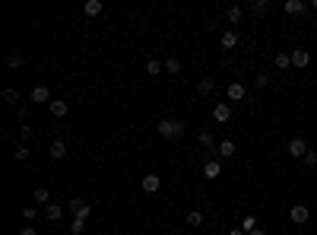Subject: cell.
I'll list each match as a JSON object with an SVG mask.
<instances>
[{
	"mask_svg": "<svg viewBox=\"0 0 317 235\" xmlns=\"http://www.w3.org/2000/svg\"><path fill=\"white\" fill-rule=\"evenodd\" d=\"M156 131H159V137H165V140H178L181 133H184V124H181L178 118H162Z\"/></svg>",
	"mask_w": 317,
	"mask_h": 235,
	"instance_id": "6da1fadb",
	"label": "cell"
},
{
	"mask_svg": "<svg viewBox=\"0 0 317 235\" xmlns=\"http://www.w3.org/2000/svg\"><path fill=\"white\" fill-rule=\"evenodd\" d=\"M286 150H289V156H292V159H305V153L311 150V146H308L301 137H292V140H289V146H286Z\"/></svg>",
	"mask_w": 317,
	"mask_h": 235,
	"instance_id": "7a4b0ae2",
	"label": "cell"
},
{
	"mask_svg": "<svg viewBox=\"0 0 317 235\" xmlns=\"http://www.w3.org/2000/svg\"><path fill=\"white\" fill-rule=\"evenodd\" d=\"M289 219H292V223H295V226H305V223H308V219H311V210H308V207H305V204H295V207H292V210H289Z\"/></svg>",
	"mask_w": 317,
	"mask_h": 235,
	"instance_id": "3957f363",
	"label": "cell"
},
{
	"mask_svg": "<svg viewBox=\"0 0 317 235\" xmlns=\"http://www.w3.org/2000/svg\"><path fill=\"white\" fill-rule=\"evenodd\" d=\"M213 121L216 124H228V121H232V105H225V102L213 105Z\"/></svg>",
	"mask_w": 317,
	"mask_h": 235,
	"instance_id": "277c9868",
	"label": "cell"
},
{
	"mask_svg": "<svg viewBox=\"0 0 317 235\" xmlns=\"http://www.w3.org/2000/svg\"><path fill=\"white\" fill-rule=\"evenodd\" d=\"M70 210H73V213H76V216H79V219H89V216H92V207H89V204H86V200H83V197H73V200H70Z\"/></svg>",
	"mask_w": 317,
	"mask_h": 235,
	"instance_id": "5b68a950",
	"label": "cell"
},
{
	"mask_svg": "<svg viewBox=\"0 0 317 235\" xmlns=\"http://www.w3.org/2000/svg\"><path fill=\"white\" fill-rule=\"evenodd\" d=\"M244 96H247L244 83H228V89H225V99H228V102H241Z\"/></svg>",
	"mask_w": 317,
	"mask_h": 235,
	"instance_id": "8992f818",
	"label": "cell"
},
{
	"mask_svg": "<svg viewBox=\"0 0 317 235\" xmlns=\"http://www.w3.org/2000/svg\"><path fill=\"white\" fill-rule=\"evenodd\" d=\"M197 143H200V150H210V153H216V137H213V131L206 127V131H200V137H197Z\"/></svg>",
	"mask_w": 317,
	"mask_h": 235,
	"instance_id": "52a82bcc",
	"label": "cell"
},
{
	"mask_svg": "<svg viewBox=\"0 0 317 235\" xmlns=\"http://www.w3.org/2000/svg\"><path fill=\"white\" fill-rule=\"evenodd\" d=\"M48 108H51L54 118H67V115H70V102H67V99H54Z\"/></svg>",
	"mask_w": 317,
	"mask_h": 235,
	"instance_id": "ba28073f",
	"label": "cell"
},
{
	"mask_svg": "<svg viewBox=\"0 0 317 235\" xmlns=\"http://www.w3.org/2000/svg\"><path fill=\"white\" fill-rule=\"evenodd\" d=\"M308 64H311V51H305V48L292 51V67H298V70H305Z\"/></svg>",
	"mask_w": 317,
	"mask_h": 235,
	"instance_id": "9c48e42d",
	"label": "cell"
},
{
	"mask_svg": "<svg viewBox=\"0 0 317 235\" xmlns=\"http://www.w3.org/2000/svg\"><path fill=\"white\" fill-rule=\"evenodd\" d=\"M282 10H286L289 16H301V13L308 10V3H305V0H286V3H282Z\"/></svg>",
	"mask_w": 317,
	"mask_h": 235,
	"instance_id": "30bf717a",
	"label": "cell"
},
{
	"mask_svg": "<svg viewBox=\"0 0 317 235\" xmlns=\"http://www.w3.org/2000/svg\"><path fill=\"white\" fill-rule=\"evenodd\" d=\"M48 156L57 159V162H60V159H67V143H64V140H54V143L48 146Z\"/></svg>",
	"mask_w": 317,
	"mask_h": 235,
	"instance_id": "8fae6325",
	"label": "cell"
},
{
	"mask_svg": "<svg viewBox=\"0 0 317 235\" xmlns=\"http://www.w3.org/2000/svg\"><path fill=\"white\" fill-rule=\"evenodd\" d=\"M102 10H105L102 0H86V3H83V13H86V16H92V19L102 16Z\"/></svg>",
	"mask_w": 317,
	"mask_h": 235,
	"instance_id": "7c38bea8",
	"label": "cell"
},
{
	"mask_svg": "<svg viewBox=\"0 0 317 235\" xmlns=\"http://www.w3.org/2000/svg\"><path fill=\"white\" fill-rule=\"evenodd\" d=\"M140 187H143L146 194H156L159 187H162V178H159V175H146L143 181H140Z\"/></svg>",
	"mask_w": 317,
	"mask_h": 235,
	"instance_id": "4fadbf2b",
	"label": "cell"
},
{
	"mask_svg": "<svg viewBox=\"0 0 317 235\" xmlns=\"http://www.w3.org/2000/svg\"><path fill=\"white\" fill-rule=\"evenodd\" d=\"M203 175L206 178H219L222 175V162H219V159H210V162L203 165Z\"/></svg>",
	"mask_w": 317,
	"mask_h": 235,
	"instance_id": "5bb4252c",
	"label": "cell"
},
{
	"mask_svg": "<svg viewBox=\"0 0 317 235\" xmlns=\"http://www.w3.org/2000/svg\"><path fill=\"white\" fill-rule=\"evenodd\" d=\"M32 102H54L51 99V92H48V86H35V89H32Z\"/></svg>",
	"mask_w": 317,
	"mask_h": 235,
	"instance_id": "9a60e30c",
	"label": "cell"
},
{
	"mask_svg": "<svg viewBox=\"0 0 317 235\" xmlns=\"http://www.w3.org/2000/svg\"><path fill=\"white\" fill-rule=\"evenodd\" d=\"M225 19L232 26H238L241 19H244V6H228V10H225Z\"/></svg>",
	"mask_w": 317,
	"mask_h": 235,
	"instance_id": "2e32d148",
	"label": "cell"
},
{
	"mask_svg": "<svg viewBox=\"0 0 317 235\" xmlns=\"http://www.w3.org/2000/svg\"><path fill=\"white\" fill-rule=\"evenodd\" d=\"M216 153H219L222 159H232L235 156V140H222V143L216 146Z\"/></svg>",
	"mask_w": 317,
	"mask_h": 235,
	"instance_id": "e0dca14e",
	"label": "cell"
},
{
	"mask_svg": "<svg viewBox=\"0 0 317 235\" xmlns=\"http://www.w3.org/2000/svg\"><path fill=\"white\" fill-rule=\"evenodd\" d=\"M235 45H238V32L225 29V32H222V48H225V51H232Z\"/></svg>",
	"mask_w": 317,
	"mask_h": 235,
	"instance_id": "ac0fdd59",
	"label": "cell"
},
{
	"mask_svg": "<svg viewBox=\"0 0 317 235\" xmlns=\"http://www.w3.org/2000/svg\"><path fill=\"white\" fill-rule=\"evenodd\" d=\"M32 200L48 207V204H51V191H48V187H35V191H32Z\"/></svg>",
	"mask_w": 317,
	"mask_h": 235,
	"instance_id": "d6986e66",
	"label": "cell"
},
{
	"mask_svg": "<svg viewBox=\"0 0 317 235\" xmlns=\"http://www.w3.org/2000/svg\"><path fill=\"white\" fill-rule=\"evenodd\" d=\"M273 64H276V70H289V67H292V54H286V51H279V54L273 57Z\"/></svg>",
	"mask_w": 317,
	"mask_h": 235,
	"instance_id": "ffe728a7",
	"label": "cell"
},
{
	"mask_svg": "<svg viewBox=\"0 0 317 235\" xmlns=\"http://www.w3.org/2000/svg\"><path fill=\"white\" fill-rule=\"evenodd\" d=\"M213 89H216V79H213V77H203V79L197 83V92H200V96H210Z\"/></svg>",
	"mask_w": 317,
	"mask_h": 235,
	"instance_id": "44dd1931",
	"label": "cell"
},
{
	"mask_svg": "<svg viewBox=\"0 0 317 235\" xmlns=\"http://www.w3.org/2000/svg\"><path fill=\"white\" fill-rule=\"evenodd\" d=\"M3 102L13 105V108H19V92L13 89V86H6V89H3Z\"/></svg>",
	"mask_w": 317,
	"mask_h": 235,
	"instance_id": "7402d4cb",
	"label": "cell"
},
{
	"mask_svg": "<svg viewBox=\"0 0 317 235\" xmlns=\"http://www.w3.org/2000/svg\"><path fill=\"white\" fill-rule=\"evenodd\" d=\"M45 213H48L51 223H57V219L64 216V207H60V204H48V207H45Z\"/></svg>",
	"mask_w": 317,
	"mask_h": 235,
	"instance_id": "603a6c76",
	"label": "cell"
},
{
	"mask_svg": "<svg viewBox=\"0 0 317 235\" xmlns=\"http://www.w3.org/2000/svg\"><path fill=\"white\" fill-rule=\"evenodd\" d=\"M203 213H200V210H191V213H187V226H194V229H200V226H203Z\"/></svg>",
	"mask_w": 317,
	"mask_h": 235,
	"instance_id": "cb8c5ba5",
	"label": "cell"
},
{
	"mask_svg": "<svg viewBox=\"0 0 317 235\" xmlns=\"http://www.w3.org/2000/svg\"><path fill=\"white\" fill-rule=\"evenodd\" d=\"M162 70H165V64H159L156 57H149V60H146V73H149V77H159Z\"/></svg>",
	"mask_w": 317,
	"mask_h": 235,
	"instance_id": "d4e9b609",
	"label": "cell"
},
{
	"mask_svg": "<svg viewBox=\"0 0 317 235\" xmlns=\"http://www.w3.org/2000/svg\"><path fill=\"white\" fill-rule=\"evenodd\" d=\"M165 73H168V77H178V73H181V60L178 57H168L165 60Z\"/></svg>",
	"mask_w": 317,
	"mask_h": 235,
	"instance_id": "484cf974",
	"label": "cell"
},
{
	"mask_svg": "<svg viewBox=\"0 0 317 235\" xmlns=\"http://www.w3.org/2000/svg\"><path fill=\"white\" fill-rule=\"evenodd\" d=\"M241 229H244V232H254V229H257V216H254V213H247V216L241 219Z\"/></svg>",
	"mask_w": 317,
	"mask_h": 235,
	"instance_id": "4316f807",
	"label": "cell"
},
{
	"mask_svg": "<svg viewBox=\"0 0 317 235\" xmlns=\"http://www.w3.org/2000/svg\"><path fill=\"white\" fill-rule=\"evenodd\" d=\"M23 64H25V60H23V54H10V57H6V67H10V70H19Z\"/></svg>",
	"mask_w": 317,
	"mask_h": 235,
	"instance_id": "83f0119b",
	"label": "cell"
},
{
	"mask_svg": "<svg viewBox=\"0 0 317 235\" xmlns=\"http://www.w3.org/2000/svg\"><path fill=\"white\" fill-rule=\"evenodd\" d=\"M70 232H73V235H83V232H86V219H79V216H76V219L70 223Z\"/></svg>",
	"mask_w": 317,
	"mask_h": 235,
	"instance_id": "f1b7e54d",
	"label": "cell"
},
{
	"mask_svg": "<svg viewBox=\"0 0 317 235\" xmlns=\"http://www.w3.org/2000/svg\"><path fill=\"white\" fill-rule=\"evenodd\" d=\"M301 162H305L308 169H317V150H308V153H305V159H301Z\"/></svg>",
	"mask_w": 317,
	"mask_h": 235,
	"instance_id": "f546056e",
	"label": "cell"
},
{
	"mask_svg": "<svg viewBox=\"0 0 317 235\" xmlns=\"http://www.w3.org/2000/svg\"><path fill=\"white\" fill-rule=\"evenodd\" d=\"M13 156H16V162H25V159H29V146H25V143H19Z\"/></svg>",
	"mask_w": 317,
	"mask_h": 235,
	"instance_id": "4dcf8cb0",
	"label": "cell"
},
{
	"mask_svg": "<svg viewBox=\"0 0 317 235\" xmlns=\"http://www.w3.org/2000/svg\"><path fill=\"white\" fill-rule=\"evenodd\" d=\"M267 6H269L267 0H254V3H251V10L257 13V16H264V13H267Z\"/></svg>",
	"mask_w": 317,
	"mask_h": 235,
	"instance_id": "1f68e13d",
	"label": "cell"
},
{
	"mask_svg": "<svg viewBox=\"0 0 317 235\" xmlns=\"http://www.w3.org/2000/svg\"><path fill=\"white\" fill-rule=\"evenodd\" d=\"M254 86H257V89H267V86H269V77H267V73H257V77H254Z\"/></svg>",
	"mask_w": 317,
	"mask_h": 235,
	"instance_id": "d6a6232c",
	"label": "cell"
},
{
	"mask_svg": "<svg viewBox=\"0 0 317 235\" xmlns=\"http://www.w3.org/2000/svg\"><path fill=\"white\" fill-rule=\"evenodd\" d=\"M35 207H25V210H23V216H25V223H32V219H35Z\"/></svg>",
	"mask_w": 317,
	"mask_h": 235,
	"instance_id": "836d02e7",
	"label": "cell"
},
{
	"mask_svg": "<svg viewBox=\"0 0 317 235\" xmlns=\"http://www.w3.org/2000/svg\"><path fill=\"white\" fill-rule=\"evenodd\" d=\"M19 137H23V143H25V140H32V127H19Z\"/></svg>",
	"mask_w": 317,
	"mask_h": 235,
	"instance_id": "e575fe53",
	"label": "cell"
},
{
	"mask_svg": "<svg viewBox=\"0 0 317 235\" xmlns=\"http://www.w3.org/2000/svg\"><path fill=\"white\" fill-rule=\"evenodd\" d=\"M19 235H38V232L32 229V226H25V229H19Z\"/></svg>",
	"mask_w": 317,
	"mask_h": 235,
	"instance_id": "d590c367",
	"label": "cell"
},
{
	"mask_svg": "<svg viewBox=\"0 0 317 235\" xmlns=\"http://www.w3.org/2000/svg\"><path fill=\"white\" fill-rule=\"evenodd\" d=\"M228 235H247L244 229H228Z\"/></svg>",
	"mask_w": 317,
	"mask_h": 235,
	"instance_id": "8d00e7d4",
	"label": "cell"
},
{
	"mask_svg": "<svg viewBox=\"0 0 317 235\" xmlns=\"http://www.w3.org/2000/svg\"><path fill=\"white\" fill-rule=\"evenodd\" d=\"M247 235H267L264 229H254V232H247Z\"/></svg>",
	"mask_w": 317,
	"mask_h": 235,
	"instance_id": "74e56055",
	"label": "cell"
}]
</instances>
